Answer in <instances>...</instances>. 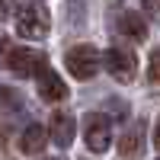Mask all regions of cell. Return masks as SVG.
Masks as SVG:
<instances>
[{
	"label": "cell",
	"mask_w": 160,
	"mask_h": 160,
	"mask_svg": "<svg viewBox=\"0 0 160 160\" xmlns=\"http://www.w3.org/2000/svg\"><path fill=\"white\" fill-rule=\"evenodd\" d=\"M64 64H68V71L77 80H90V77H96V71H99V51L93 45H77V48L68 51Z\"/></svg>",
	"instance_id": "3"
},
{
	"label": "cell",
	"mask_w": 160,
	"mask_h": 160,
	"mask_svg": "<svg viewBox=\"0 0 160 160\" xmlns=\"http://www.w3.org/2000/svg\"><path fill=\"white\" fill-rule=\"evenodd\" d=\"M74 131H77L74 115H68V112H55V115H51L48 135H51V141H55L58 148H68V144L74 141Z\"/></svg>",
	"instance_id": "6"
},
{
	"label": "cell",
	"mask_w": 160,
	"mask_h": 160,
	"mask_svg": "<svg viewBox=\"0 0 160 160\" xmlns=\"http://www.w3.org/2000/svg\"><path fill=\"white\" fill-rule=\"evenodd\" d=\"M141 141H144V122H135L122 138H118V151H122V157H135L141 151Z\"/></svg>",
	"instance_id": "10"
},
{
	"label": "cell",
	"mask_w": 160,
	"mask_h": 160,
	"mask_svg": "<svg viewBox=\"0 0 160 160\" xmlns=\"http://www.w3.org/2000/svg\"><path fill=\"white\" fill-rule=\"evenodd\" d=\"M115 29L125 38H131V42H144V38H148V22L141 19V13H118Z\"/></svg>",
	"instance_id": "8"
},
{
	"label": "cell",
	"mask_w": 160,
	"mask_h": 160,
	"mask_svg": "<svg viewBox=\"0 0 160 160\" xmlns=\"http://www.w3.org/2000/svg\"><path fill=\"white\" fill-rule=\"evenodd\" d=\"M148 77L151 83H160V48L151 51V61H148Z\"/></svg>",
	"instance_id": "12"
},
{
	"label": "cell",
	"mask_w": 160,
	"mask_h": 160,
	"mask_svg": "<svg viewBox=\"0 0 160 160\" xmlns=\"http://www.w3.org/2000/svg\"><path fill=\"white\" fill-rule=\"evenodd\" d=\"M48 160H51V157H48Z\"/></svg>",
	"instance_id": "16"
},
{
	"label": "cell",
	"mask_w": 160,
	"mask_h": 160,
	"mask_svg": "<svg viewBox=\"0 0 160 160\" xmlns=\"http://www.w3.org/2000/svg\"><path fill=\"white\" fill-rule=\"evenodd\" d=\"M51 29V16L45 7L38 3H26L19 13H16V32L22 38H45Z\"/></svg>",
	"instance_id": "2"
},
{
	"label": "cell",
	"mask_w": 160,
	"mask_h": 160,
	"mask_svg": "<svg viewBox=\"0 0 160 160\" xmlns=\"http://www.w3.org/2000/svg\"><path fill=\"white\" fill-rule=\"evenodd\" d=\"M154 148L160 151V118H157V125H154Z\"/></svg>",
	"instance_id": "15"
},
{
	"label": "cell",
	"mask_w": 160,
	"mask_h": 160,
	"mask_svg": "<svg viewBox=\"0 0 160 160\" xmlns=\"http://www.w3.org/2000/svg\"><path fill=\"white\" fill-rule=\"evenodd\" d=\"M106 71H109L118 83H131L135 80V74H138V61H135V55H131L128 48H122V45H112L109 51H106Z\"/></svg>",
	"instance_id": "4"
},
{
	"label": "cell",
	"mask_w": 160,
	"mask_h": 160,
	"mask_svg": "<svg viewBox=\"0 0 160 160\" xmlns=\"http://www.w3.org/2000/svg\"><path fill=\"white\" fill-rule=\"evenodd\" d=\"M45 138H48V135H45V128H42V125H29V128L22 131V138H19L22 154H32V157H35V154H42V151H45V144H48Z\"/></svg>",
	"instance_id": "9"
},
{
	"label": "cell",
	"mask_w": 160,
	"mask_h": 160,
	"mask_svg": "<svg viewBox=\"0 0 160 160\" xmlns=\"http://www.w3.org/2000/svg\"><path fill=\"white\" fill-rule=\"evenodd\" d=\"M13 13V0H0V22H7Z\"/></svg>",
	"instance_id": "13"
},
{
	"label": "cell",
	"mask_w": 160,
	"mask_h": 160,
	"mask_svg": "<svg viewBox=\"0 0 160 160\" xmlns=\"http://www.w3.org/2000/svg\"><path fill=\"white\" fill-rule=\"evenodd\" d=\"M19 109H22L19 93L10 90V87H0V115H13V112H19Z\"/></svg>",
	"instance_id": "11"
},
{
	"label": "cell",
	"mask_w": 160,
	"mask_h": 160,
	"mask_svg": "<svg viewBox=\"0 0 160 160\" xmlns=\"http://www.w3.org/2000/svg\"><path fill=\"white\" fill-rule=\"evenodd\" d=\"M0 68H7L19 77H32V74H42L45 55L35 48H19V45H10V38H0Z\"/></svg>",
	"instance_id": "1"
},
{
	"label": "cell",
	"mask_w": 160,
	"mask_h": 160,
	"mask_svg": "<svg viewBox=\"0 0 160 160\" xmlns=\"http://www.w3.org/2000/svg\"><path fill=\"white\" fill-rule=\"evenodd\" d=\"M38 93H42V99H48V102L68 99V87H64V80L51 68H42V74H38Z\"/></svg>",
	"instance_id": "7"
},
{
	"label": "cell",
	"mask_w": 160,
	"mask_h": 160,
	"mask_svg": "<svg viewBox=\"0 0 160 160\" xmlns=\"http://www.w3.org/2000/svg\"><path fill=\"white\" fill-rule=\"evenodd\" d=\"M83 141H87V148L93 154L109 151V144H112V125H109V118L99 115V112L87 115V122H83Z\"/></svg>",
	"instance_id": "5"
},
{
	"label": "cell",
	"mask_w": 160,
	"mask_h": 160,
	"mask_svg": "<svg viewBox=\"0 0 160 160\" xmlns=\"http://www.w3.org/2000/svg\"><path fill=\"white\" fill-rule=\"evenodd\" d=\"M141 7L151 13V16H160V0H141Z\"/></svg>",
	"instance_id": "14"
}]
</instances>
